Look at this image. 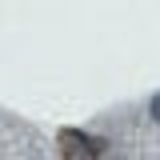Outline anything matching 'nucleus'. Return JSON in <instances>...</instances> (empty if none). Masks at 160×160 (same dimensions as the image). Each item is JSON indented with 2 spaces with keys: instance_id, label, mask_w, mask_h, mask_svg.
<instances>
[{
  "instance_id": "obj_1",
  "label": "nucleus",
  "mask_w": 160,
  "mask_h": 160,
  "mask_svg": "<svg viewBox=\"0 0 160 160\" xmlns=\"http://www.w3.org/2000/svg\"><path fill=\"white\" fill-rule=\"evenodd\" d=\"M60 140L68 144V152H84V156H104L108 152L104 140H92V136H84V132H60Z\"/></svg>"
},
{
  "instance_id": "obj_2",
  "label": "nucleus",
  "mask_w": 160,
  "mask_h": 160,
  "mask_svg": "<svg viewBox=\"0 0 160 160\" xmlns=\"http://www.w3.org/2000/svg\"><path fill=\"white\" fill-rule=\"evenodd\" d=\"M148 116H152V120H156V124H160V92H156V96H152V104H148Z\"/></svg>"
}]
</instances>
